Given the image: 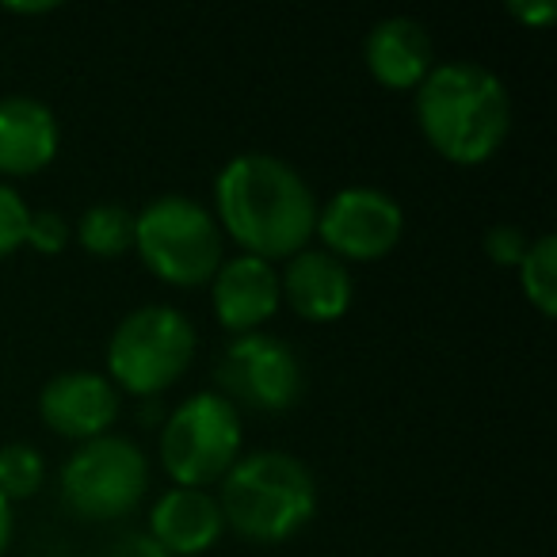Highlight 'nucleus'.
<instances>
[{
  "label": "nucleus",
  "mask_w": 557,
  "mask_h": 557,
  "mask_svg": "<svg viewBox=\"0 0 557 557\" xmlns=\"http://www.w3.org/2000/svg\"><path fill=\"white\" fill-rule=\"evenodd\" d=\"M58 153V123L47 103L32 96L0 100V172L32 176Z\"/></svg>",
  "instance_id": "2eb2a0df"
},
{
  "label": "nucleus",
  "mask_w": 557,
  "mask_h": 557,
  "mask_svg": "<svg viewBox=\"0 0 557 557\" xmlns=\"http://www.w3.org/2000/svg\"><path fill=\"white\" fill-rule=\"evenodd\" d=\"M405 214L379 187H344L318 210V233L336 260H379L401 240Z\"/></svg>",
  "instance_id": "1a4fd4ad"
},
{
  "label": "nucleus",
  "mask_w": 557,
  "mask_h": 557,
  "mask_svg": "<svg viewBox=\"0 0 557 557\" xmlns=\"http://www.w3.org/2000/svg\"><path fill=\"white\" fill-rule=\"evenodd\" d=\"M77 237L92 256H123L134 245V214L119 202H96L81 214Z\"/></svg>",
  "instance_id": "dca6fc26"
},
{
  "label": "nucleus",
  "mask_w": 557,
  "mask_h": 557,
  "mask_svg": "<svg viewBox=\"0 0 557 557\" xmlns=\"http://www.w3.org/2000/svg\"><path fill=\"white\" fill-rule=\"evenodd\" d=\"M39 412L47 428L70 440H100L119 417V397L108 379L92 371H65L47 382L39 397Z\"/></svg>",
  "instance_id": "9d476101"
},
{
  "label": "nucleus",
  "mask_w": 557,
  "mask_h": 557,
  "mask_svg": "<svg viewBox=\"0 0 557 557\" xmlns=\"http://www.w3.org/2000/svg\"><path fill=\"white\" fill-rule=\"evenodd\" d=\"M12 12H50L54 4H9Z\"/></svg>",
  "instance_id": "393cba45"
},
{
  "label": "nucleus",
  "mask_w": 557,
  "mask_h": 557,
  "mask_svg": "<svg viewBox=\"0 0 557 557\" xmlns=\"http://www.w3.org/2000/svg\"><path fill=\"white\" fill-rule=\"evenodd\" d=\"M218 382L233 409L240 405L252 412H283L302 394V363L278 336L245 333L225 348Z\"/></svg>",
  "instance_id": "6e6552de"
},
{
  "label": "nucleus",
  "mask_w": 557,
  "mask_h": 557,
  "mask_svg": "<svg viewBox=\"0 0 557 557\" xmlns=\"http://www.w3.org/2000/svg\"><path fill=\"white\" fill-rule=\"evenodd\" d=\"M508 12L516 20H523V24H546V20L557 16V9L549 4V0H542V4H519V0H511Z\"/></svg>",
  "instance_id": "5701e85b"
},
{
  "label": "nucleus",
  "mask_w": 557,
  "mask_h": 557,
  "mask_svg": "<svg viewBox=\"0 0 557 557\" xmlns=\"http://www.w3.org/2000/svg\"><path fill=\"white\" fill-rule=\"evenodd\" d=\"M195 329L172 306H141L126 313L108 341V367L131 394H161L187 371Z\"/></svg>",
  "instance_id": "39448f33"
},
{
  "label": "nucleus",
  "mask_w": 557,
  "mask_h": 557,
  "mask_svg": "<svg viewBox=\"0 0 557 557\" xmlns=\"http://www.w3.org/2000/svg\"><path fill=\"white\" fill-rule=\"evenodd\" d=\"M134 248L153 275L176 287L210 283L222 268V230L214 214L184 195H161L134 214Z\"/></svg>",
  "instance_id": "20e7f679"
},
{
  "label": "nucleus",
  "mask_w": 557,
  "mask_h": 557,
  "mask_svg": "<svg viewBox=\"0 0 557 557\" xmlns=\"http://www.w3.org/2000/svg\"><path fill=\"white\" fill-rule=\"evenodd\" d=\"M214 313L230 333H256L278 310V275L260 256H233L214 271Z\"/></svg>",
  "instance_id": "9b49d317"
},
{
  "label": "nucleus",
  "mask_w": 557,
  "mask_h": 557,
  "mask_svg": "<svg viewBox=\"0 0 557 557\" xmlns=\"http://www.w3.org/2000/svg\"><path fill=\"white\" fill-rule=\"evenodd\" d=\"M527 248H531V240H527L523 233L516 230V225H493V230L485 233L488 260H496L500 268H508V263H519L527 256Z\"/></svg>",
  "instance_id": "412c9836"
},
{
  "label": "nucleus",
  "mask_w": 557,
  "mask_h": 557,
  "mask_svg": "<svg viewBox=\"0 0 557 557\" xmlns=\"http://www.w3.org/2000/svg\"><path fill=\"white\" fill-rule=\"evenodd\" d=\"M519 283L523 295L531 298V306H539L542 318H554L557 310V237L542 233L539 240H531L527 256L519 260Z\"/></svg>",
  "instance_id": "f3484780"
},
{
  "label": "nucleus",
  "mask_w": 557,
  "mask_h": 557,
  "mask_svg": "<svg viewBox=\"0 0 557 557\" xmlns=\"http://www.w3.org/2000/svg\"><path fill=\"white\" fill-rule=\"evenodd\" d=\"M222 523L240 539L283 542L298 534L318 508L313 473L283 450H256L237 458L222 478Z\"/></svg>",
  "instance_id": "7ed1b4c3"
},
{
  "label": "nucleus",
  "mask_w": 557,
  "mask_h": 557,
  "mask_svg": "<svg viewBox=\"0 0 557 557\" xmlns=\"http://www.w3.org/2000/svg\"><path fill=\"white\" fill-rule=\"evenodd\" d=\"M417 123L435 153L481 164L508 138V88L481 62H443L417 88Z\"/></svg>",
  "instance_id": "f03ea898"
},
{
  "label": "nucleus",
  "mask_w": 557,
  "mask_h": 557,
  "mask_svg": "<svg viewBox=\"0 0 557 557\" xmlns=\"http://www.w3.org/2000/svg\"><path fill=\"white\" fill-rule=\"evenodd\" d=\"M149 466L146 455L123 435L88 440L62 466V496L85 519L126 516L146 496Z\"/></svg>",
  "instance_id": "0eeeda50"
},
{
  "label": "nucleus",
  "mask_w": 557,
  "mask_h": 557,
  "mask_svg": "<svg viewBox=\"0 0 557 557\" xmlns=\"http://www.w3.org/2000/svg\"><path fill=\"white\" fill-rule=\"evenodd\" d=\"M9 539H12V511H9V500L0 496V549L9 546Z\"/></svg>",
  "instance_id": "b1692460"
},
{
  "label": "nucleus",
  "mask_w": 557,
  "mask_h": 557,
  "mask_svg": "<svg viewBox=\"0 0 557 557\" xmlns=\"http://www.w3.org/2000/svg\"><path fill=\"white\" fill-rule=\"evenodd\" d=\"M367 70L386 88H420V81L435 70L432 35L420 20L389 16L367 35Z\"/></svg>",
  "instance_id": "ddd939ff"
},
{
  "label": "nucleus",
  "mask_w": 557,
  "mask_h": 557,
  "mask_svg": "<svg viewBox=\"0 0 557 557\" xmlns=\"http://www.w3.org/2000/svg\"><path fill=\"white\" fill-rule=\"evenodd\" d=\"M42 485V455L32 443H9L0 447V496L24 500Z\"/></svg>",
  "instance_id": "a211bd4d"
},
{
  "label": "nucleus",
  "mask_w": 557,
  "mask_h": 557,
  "mask_svg": "<svg viewBox=\"0 0 557 557\" xmlns=\"http://www.w3.org/2000/svg\"><path fill=\"white\" fill-rule=\"evenodd\" d=\"M27 225H32V210L20 199V191H12L9 184H0V256L16 252L27 240Z\"/></svg>",
  "instance_id": "6ab92c4d"
},
{
  "label": "nucleus",
  "mask_w": 557,
  "mask_h": 557,
  "mask_svg": "<svg viewBox=\"0 0 557 557\" xmlns=\"http://www.w3.org/2000/svg\"><path fill=\"white\" fill-rule=\"evenodd\" d=\"M65 237H70V225H65V218L54 214V210H39V214H32V225H27L24 245H35L39 252L54 256V252H62Z\"/></svg>",
  "instance_id": "aec40b11"
},
{
  "label": "nucleus",
  "mask_w": 557,
  "mask_h": 557,
  "mask_svg": "<svg viewBox=\"0 0 557 557\" xmlns=\"http://www.w3.org/2000/svg\"><path fill=\"white\" fill-rule=\"evenodd\" d=\"M278 290L287 295L290 310L306 321H336L351 306L348 268L321 248H302L298 256H290L287 275L278 278Z\"/></svg>",
  "instance_id": "f8f14e48"
},
{
  "label": "nucleus",
  "mask_w": 557,
  "mask_h": 557,
  "mask_svg": "<svg viewBox=\"0 0 557 557\" xmlns=\"http://www.w3.org/2000/svg\"><path fill=\"white\" fill-rule=\"evenodd\" d=\"M222 534V508L207 488H169L149 511V539L169 554H202Z\"/></svg>",
  "instance_id": "4468645a"
},
{
  "label": "nucleus",
  "mask_w": 557,
  "mask_h": 557,
  "mask_svg": "<svg viewBox=\"0 0 557 557\" xmlns=\"http://www.w3.org/2000/svg\"><path fill=\"white\" fill-rule=\"evenodd\" d=\"M222 225L245 256L278 260L298 256L318 230V199L310 184L271 153H237L214 184Z\"/></svg>",
  "instance_id": "f257e3e1"
},
{
  "label": "nucleus",
  "mask_w": 557,
  "mask_h": 557,
  "mask_svg": "<svg viewBox=\"0 0 557 557\" xmlns=\"http://www.w3.org/2000/svg\"><path fill=\"white\" fill-rule=\"evenodd\" d=\"M108 557H172L164 546H157L149 534H123V539L111 542Z\"/></svg>",
  "instance_id": "4be33fe9"
},
{
  "label": "nucleus",
  "mask_w": 557,
  "mask_h": 557,
  "mask_svg": "<svg viewBox=\"0 0 557 557\" xmlns=\"http://www.w3.org/2000/svg\"><path fill=\"white\" fill-rule=\"evenodd\" d=\"M240 455V412L222 394H195L176 405L161 432L164 470L184 488L222 481Z\"/></svg>",
  "instance_id": "423d86ee"
}]
</instances>
